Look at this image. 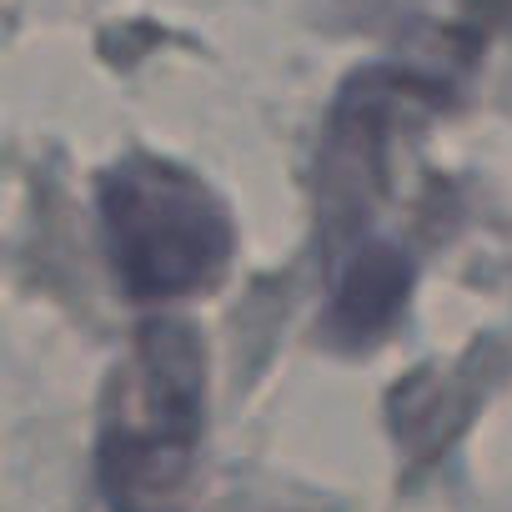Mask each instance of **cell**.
Wrapping results in <instances>:
<instances>
[{
  "label": "cell",
  "mask_w": 512,
  "mask_h": 512,
  "mask_svg": "<svg viewBox=\"0 0 512 512\" xmlns=\"http://www.w3.org/2000/svg\"><path fill=\"white\" fill-rule=\"evenodd\" d=\"M101 231L111 267L136 302L211 287L236 236L221 196L161 156H126L101 176Z\"/></svg>",
  "instance_id": "2"
},
{
  "label": "cell",
  "mask_w": 512,
  "mask_h": 512,
  "mask_svg": "<svg viewBox=\"0 0 512 512\" xmlns=\"http://www.w3.org/2000/svg\"><path fill=\"white\" fill-rule=\"evenodd\" d=\"M412 292V262L387 246V241H372L362 246L352 262L342 267L337 287H332V307H327V327L337 342H372L392 327V317L402 312Z\"/></svg>",
  "instance_id": "3"
},
{
  "label": "cell",
  "mask_w": 512,
  "mask_h": 512,
  "mask_svg": "<svg viewBox=\"0 0 512 512\" xmlns=\"http://www.w3.org/2000/svg\"><path fill=\"white\" fill-rule=\"evenodd\" d=\"M206 432V347L186 322H151L111 372L96 472L111 512H176Z\"/></svg>",
  "instance_id": "1"
}]
</instances>
